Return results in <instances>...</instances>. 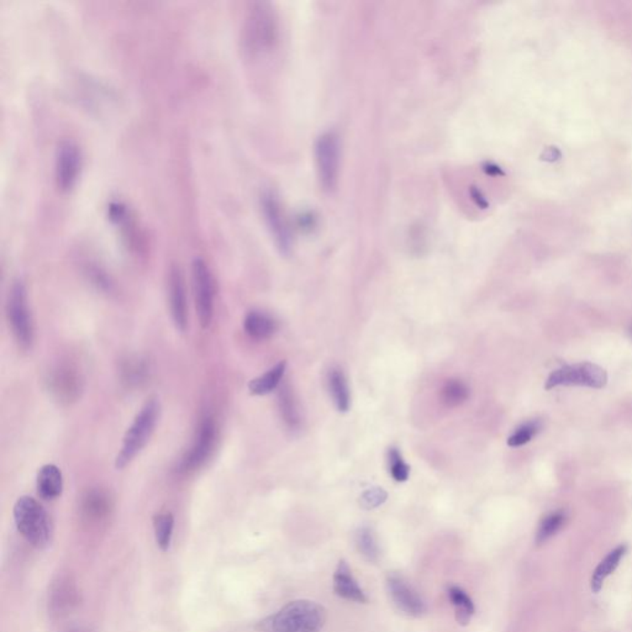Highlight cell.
I'll use <instances>...</instances> for the list:
<instances>
[{
  "mask_svg": "<svg viewBox=\"0 0 632 632\" xmlns=\"http://www.w3.org/2000/svg\"><path fill=\"white\" fill-rule=\"evenodd\" d=\"M326 622V610L315 602L295 600L259 622L262 632H320Z\"/></svg>",
  "mask_w": 632,
  "mask_h": 632,
  "instance_id": "cell-1",
  "label": "cell"
},
{
  "mask_svg": "<svg viewBox=\"0 0 632 632\" xmlns=\"http://www.w3.org/2000/svg\"><path fill=\"white\" fill-rule=\"evenodd\" d=\"M19 533L37 550H46L52 541V524L46 510L34 497L23 495L14 505Z\"/></svg>",
  "mask_w": 632,
  "mask_h": 632,
  "instance_id": "cell-2",
  "label": "cell"
},
{
  "mask_svg": "<svg viewBox=\"0 0 632 632\" xmlns=\"http://www.w3.org/2000/svg\"><path fill=\"white\" fill-rule=\"evenodd\" d=\"M159 413L161 406L157 399L147 400L141 408L124 436L123 445L115 460L117 469L125 468L147 445L157 425Z\"/></svg>",
  "mask_w": 632,
  "mask_h": 632,
  "instance_id": "cell-3",
  "label": "cell"
},
{
  "mask_svg": "<svg viewBox=\"0 0 632 632\" xmlns=\"http://www.w3.org/2000/svg\"><path fill=\"white\" fill-rule=\"evenodd\" d=\"M6 315L19 346L29 350L34 342V324L28 303L26 288L21 281L12 283L6 302Z\"/></svg>",
  "mask_w": 632,
  "mask_h": 632,
  "instance_id": "cell-4",
  "label": "cell"
},
{
  "mask_svg": "<svg viewBox=\"0 0 632 632\" xmlns=\"http://www.w3.org/2000/svg\"><path fill=\"white\" fill-rule=\"evenodd\" d=\"M247 50L252 53H264L275 46L278 35L275 12L266 3L255 4L246 21Z\"/></svg>",
  "mask_w": 632,
  "mask_h": 632,
  "instance_id": "cell-5",
  "label": "cell"
},
{
  "mask_svg": "<svg viewBox=\"0 0 632 632\" xmlns=\"http://www.w3.org/2000/svg\"><path fill=\"white\" fill-rule=\"evenodd\" d=\"M341 145L335 132L322 134L315 145V161L317 177L324 190L331 192L337 187L339 173Z\"/></svg>",
  "mask_w": 632,
  "mask_h": 632,
  "instance_id": "cell-6",
  "label": "cell"
},
{
  "mask_svg": "<svg viewBox=\"0 0 632 632\" xmlns=\"http://www.w3.org/2000/svg\"><path fill=\"white\" fill-rule=\"evenodd\" d=\"M608 383L605 369L593 363H577L564 366L551 373L546 382V389L560 386H580L602 389Z\"/></svg>",
  "mask_w": 632,
  "mask_h": 632,
  "instance_id": "cell-7",
  "label": "cell"
},
{
  "mask_svg": "<svg viewBox=\"0 0 632 632\" xmlns=\"http://www.w3.org/2000/svg\"><path fill=\"white\" fill-rule=\"evenodd\" d=\"M194 298L201 328L210 326L214 314V281L204 259L195 258L192 264Z\"/></svg>",
  "mask_w": 632,
  "mask_h": 632,
  "instance_id": "cell-8",
  "label": "cell"
},
{
  "mask_svg": "<svg viewBox=\"0 0 632 632\" xmlns=\"http://www.w3.org/2000/svg\"><path fill=\"white\" fill-rule=\"evenodd\" d=\"M82 164L81 151L73 141H62L55 159V178L57 187L67 192L75 186Z\"/></svg>",
  "mask_w": 632,
  "mask_h": 632,
  "instance_id": "cell-9",
  "label": "cell"
},
{
  "mask_svg": "<svg viewBox=\"0 0 632 632\" xmlns=\"http://www.w3.org/2000/svg\"><path fill=\"white\" fill-rule=\"evenodd\" d=\"M386 589L393 603L395 604L397 608L404 614L413 618H419L425 614V602L422 600L420 594L405 580L403 575L398 573L388 574Z\"/></svg>",
  "mask_w": 632,
  "mask_h": 632,
  "instance_id": "cell-10",
  "label": "cell"
},
{
  "mask_svg": "<svg viewBox=\"0 0 632 632\" xmlns=\"http://www.w3.org/2000/svg\"><path fill=\"white\" fill-rule=\"evenodd\" d=\"M215 437H217V428L215 424L210 417L204 419V422L200 425L199 431L197 433V439L190 447V450L186 453V456L181 458V464H179V471L181 472H192L208 460L210 456V452L215 445Z\"/></svg>",
  "mask_w": 632,
  "mask_h": 632,
  "instance_id": "cell-11",
  "label": "cell"
},
{
  "mask_svg": "<svg viewBox=\"0 0 632 632\" xmlns=\"http://www.w3.org/2000/svg\"><path fill=\"white\" fill-rule=\"evenodd\" d=\"M262 210L264 219L270 230V234L282 253H289L292 248V235L288 226L287 219L282 210L279 200L273 193H266L262 197Z\"/></svg>",
  "mask_w": 632,
  "mask_h": 632,
  "instance_id": "cell-12",
  "label": "cell"
},
{
  "mask_svg": "<svg viewBox=\"0 0 632 632\" xmlns=\"http://www.w3.org/2000/svg\"><path fill=\"white\" fill-rule=\"evenodd\" d=\"M168 299L172 320L176 328L184 333L188 326V306L186 288L181 270L177 267L170 268L168 277Z\"/></svg>",
  "mask_w": 632,
  "mask_h": 632,
  "instance_id": "cell-13",
  "label": "cell"
},
{
  "mask_svg": "<svg viewBox=\"0 0 632 632\" xmlns=\"http://www.w3.org/2000/svg\"><path fill=\"white\" fill-rule=\"evenodd\" d=\"M334 591L339 598L353 602L366 604L367 597L352 574L351 568L346 561L341 560L334 574Z\"/></svg>",
  "mask_w": 632,
  "mask_h": 632,
  "instance_id": "cell-14",
  "label": "cell"
},
{
  "mask_svg": "<svg viewBox=\"0 0 632 632\" xmlns=\"http://www.w3.org/2000/svg\"><path fill=\"white\" fill-rule=\"evenodd\" d=\"M37 493L45 500L59 497L63 491V477L61 469L55 464L42 466L36 480Z\"/></svg>",
  "mask_w": 632,
  "mask_h": 632,
  "instance_id": "cell-15",
  "label": "cell"
},
{
  "mask_svg": "<svg viewBox=\"0 0 632 632\" xmlns=\"http://www.w3.org/2000/svg\"><path fill=\"white\" fill-rule=\"evenodd\" d=\"M244 328L252 339H267L275 334L278 325L272 316L264 311H250L245 317Z\"/></svg>",
  "mask_w": 632,
  "mask_h": 632,
  "instance_id": "cell-16",
  "label": "cell"
},
{
  "mask_svg": "<svg viewBox=\"0 0 632 632\" xmlns=\"http://www.w3.org/2000/svg\"><path fill=\"white\" fill-rule=\"evenodd\" d=\"M286 368H287V362L286 361L277 363L275 367H272L270 371H267L264 375L252 379L248 383V391L253 395L270 394V392L275 391L277 386L281 384L282 378L286 373Z\"/></svg>",
  "mask_w": 632,
  "mask_h": 632,
  "instance_id": "cell-17",
  "label": "cell"
},
{
  "mask_svg": "<svg viewBox=\"0 0 632 632\" xmlns=\"http://www.w3.org/2000/svg\"><path fill=\"white\" fill-rule=\"evenodd\" d=\"M328 389L335 405L339 411H348L351 405V394L345 375L341 369H331L328 377Z\"/></svg>",
  "mask_w": 632,
  "mask_h": 632,
  "instance_id": "cell-18",
  "label": "cell"
},
{
  "mask_svg": "<svg viewBox=\"0 0 632 632\" xmlns=\"http://www.w3.org/2000/svg\"><path fill=\"white\" fill-rule=\"evenodd\" d=\"M278 404L282 419L290 430H297L300 426V413L298 404L290 386L284 384L278 394Z\"/></svg>",
  "mask_w": 632,
  "mask_h": 632,
  "instance_id": "cell-19",
  "label": "cell"
},
{
  "mask_svg": "<svg viewBox=\"0 0 632 632\" xmlns=\"http://www.w3.org/2000/svg\"><path fill=\"white\" fill-rule=\"evenodd\" d=\"M625 552H626V546H619L615 550L611 551L609 555L605 557L603 561L600 562V564L595 569V572L593 574V578H591V589H593V591L598 593L602 589L604 580L606 577H609L610 574L613 573L616 567L619 566V562H620L622 556L625 555Z\"/></svg>",
  "mask_w": 632,
  "mask_h": 632,
  "instance_id": "cell-20",
  "label": "cell"
},
{
  "mask_svg": "<svg viewBox=\"0 0 632 632\" xmlns=\"http://www.w3.org/2000/svg\"><path fill=\"white\" fill-rule=\"evenodd\" d=\"M448 597L455 608L456 620L460 625H468L474 615V604L466 591L460 586L448 588Z\"/></svg>",
  "mask_w": 632,
  "mask_h": 632,
  "instance_id": "cell-21",
  "label": "cell"
},
{
  "mask_svg": "<svg viewBox=\"0 0 632 632\" xmlns=\"http://www.w3.org/2000/svg\"><path fill=\"white\" fill-rule=\"evenodd\" d=\"M355 542L358 552L362 555L368 562H378L381 556V549L377 541L375 531L368 526L359 527L355 536Z\"/></svg>",
  "mask_w": 632,
  "mask_h": 632,
  "instance_id": "cell-22",
  "label": "cell"
},
{
  "mask_svg": "<svg viewBox=\"0 0 632 632\" xmlns=\"http://www.w3.org/2000/svg\"><path fill=\"white\" fill-rule=\"evenodd\" d=\"M153 529H155V537L156 542L162 552L170 550L173 537V529H175V517L170 511L159 513L153 517Z\"/></svg>",
  "mask_w": 632,
  "mask_h": 632,
  "instance_id": "cell-23",
  "label": "cell"
},
{
  "mask_svg": "<svg viewBox=\"0 0 632 632\" xmlns=\"http://www.w3.org/2000/svg\"><path fill=\"white\" fill-rule=\"evenodd\" d=\"M53 392L59 398L70 399L79 391V379L70 369H57L51 379Z\"/></svg>",
  "mask_w": 632,
  "mask_h": 632,
  "instance_id": "cell-24",
  "label": "cell"
},
{
  "mask_svg": "<svg viewBox=\"0 0 632 632\" xmlns=\"http://www.w3.org/2000/svg\"><path fill=\"white\" fill-rule=\"evenodd\" d=\"M469 398V388L464 382L460 379H450L446 382L441 389V399L447 406H458L466 403Z\"/></svg>",
  "mask_w": 632,
  "mask_h": 632,
  "instance_id": "cell-25",
  "label": "cell"
},
{
  "mask_svg": "<svg viewBox=\"0 0 632 632\" xmlns=\"http://www.w3.org/2000/svg\"><path fill=\"white\" fill-rule=\"evenodd\" d=\"M68 580H61L59 586L52 591V605L57 611L70 609V605L75 603V591L73 586L68 584Z\"/></svg>",
  "mask_w": 632,
  "mask_h": 632,
  "instance_id": "cell-26",
  "label": "cell"
},
{
  "mask_svg": "<svg viewBox=\"0 0 632 632\" xmlns=\"http://www.w3.org/2000/svg\"><path fill=\"white\" fill-rule=\"evenodd\" d=\"M563 521H564V515L560 511L546 516L540 525L536 542L542 544L546 540L550 539L551 536H553L560 530V527L562 526Z\"/></svg>",
  "mask_w": 632,
  "mask_h": 632,
  "instance_id": "cell-27",
  "label": "cell"
},
{
  "mask_svg": "<svg viewBox=\"0 0 632 632\" xmlns=\"http://www.w3.org/2000/svg\"><path fill=\"white\" fill-rule=\"evenodd\" d=\"M389 471L393 478L397 482H405L409 478L410 467L404 462L398 448H391L388 452Z\"/></svg>",
  "mask_w": 632,
  "mask_h": 632,
  "instance_id": "cell-28",
  "label": "cell"
},
{
  "mask_svg": "<svg viewBox=\"0 0 632 632\" xmlns=\"http://www.w3.org/2000/svg\"><path fill=\"white\" fill-rule=\"evenodd\" d=\"M539 428V424L536 422H526L521 425L520 428H516L515 433L508 439V445L510 447H520V446L526 445L527 442H530L533 436L537 433Z\"/></svg>",
  "mask_w": 632,
  "mask_h": 632,
  "instance_id": "cell-29",
  "label": "cell"
},
{
  "mask_svg": "<svg viewBox=\"0 0 632 632\" xmlns=\"http://www.w3.org/2000/svg\"><path fill=\"white\" fill-rule=\"evenodd\" d=\"M386 500V493L382 488H373V489H369L367 492L363 493L359 503L364 509L369 510L379 506Z\"/></svg>",
  "mask_w": 632,
  "mask_h": 632,
  "instance_id": "cell-30",
  "label": "cell"
}]
</instances>
